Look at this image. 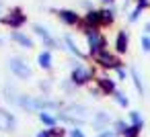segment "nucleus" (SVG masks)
<instances>
[{
    "instance_id": "nucleus-5",
    "label": "nucleus",
    "mask_w": 150,
    "mask_h": 137,
    "mask_svg": "<svg viewBox=\"0 0 150 137\" xmlns=\"http://www.w3.org/2000/svg\"><path fill=\"white\" fill-rule=\"evenodd\" d=\"M84 37H86V45H88V55L95 53V51L107 49V39L103 37L101 31H91V33H86Z\"/></svg>"
},
{
    "instance_id": "nucleus-27",
    "label": "nucleus",
    "mask_w": 150,
    "mask_h": 137,
    "mask_svg": "<svg viewBox=\"0 0 150 137\" xmlns=\"http://www.w3.org/2000/svg\"><path fill=\"white\" fill-rule=\"evenodd\" d=\"M115 76H117L119 80H125V78H127V72H125V68H123V66H121V68H117V70H115Z\"/></svg>"
},
{
    "instance_id": "nucleus-11",
    "label": "nucleus",
    "mask_w": 150,
    "mask_h": 137,
    "mask_svg": "<svg viewBox=\"0 0 150 137\" xmlns=\"http://www.w3.org/2000/svg\"><path fill=\"white\" fill-rule=\"evenodd\" d=\"M97 88H99V92H103V94H113V92L117 90L115 80H113V78H107V76L97 78Z\"/></svg>"
},
{
    "instance_id": "nucleus-13",
    "label": "nucleus",
    "mask_w": 150,
    "mask_h": 137,
    "mask_svg": "<svg viewBox=\"0 0 150 137\" xmlns=\"http://www.w3.org/2000/svg\"><path fill=\"white\" fill-rule=\"evenodd\" d=\"M101 13V25L103 27H111L115 23V8L113 6H105V8H99Z\"/></svg>"
},
{
    "instance_id": "nucleus-18",
    "label": "nucleus",
    "mask_w": 150,
    "mask_h": 137,
    "mask_svg": "<svg viewBox=\"0 0 150 137\" xmlns=\"http://www.w3.org/2000/svg\"><path fill=\"white\" fill-rule=\"evenodd\" d=\"M142 127H144V125H134V123H129L127 129L123 131V135H125V137H138V135L142 133Z\"/></svg>"
},
{
    "instance_id": "nucleus-33",
    "label": "nucleus",
    "mask_w": 150,
    "mask_h": 137,
    "mask_svg": "<svg viewBox=\"0 0 150 137\" xmlns=\"http://www.w3.org/2000/svg\"><path fill=\"white\" fill-rule=\"evenodd\" d=\"M0 6H2V2H0Z\"/></svg>"
},
{
    "instance_id": "nucleus-6",
    "label": "nucleus",
    "mask_w": 150,
    "mask_h": 137,
    "mask_svg": "<svg viewBox=\"0 0 150 137\" xmlns=\"http://www.w3.org/2000/svg\"><path fill=\"white\" fill-rule=\"evenodd\" d=\"M56 17L66 27H78V23L82 21V17L76 10H72V8H60V10H56Z\"/></svg>"
},
{
    "instance_id": "nucleus-28",
    "label": "nucleus",
    "mask_w": 150,
    "mask_h": 137,
    "mask_svg": "<svg viewBox=\"0 0 150 137\" xmlns=\"http://www.w3.org/2000/svg\"><path fill=\"white\" fill-rule=\"evenodd\" d=\"M70 137H86V135H84L80 129H72V131H70Z\"/></svg>"
},
{
    "instance_id": "nucleus-1",
    "label": "nucleus",
    "mask_w": 150,
    "mask_h": 137,
    "mask_svg": "<svg viewBox=\"0 0 150 137\" xmlns=\"http://www.w3.org/2000/svg\"><path fill=\"white\" fill-rule=\"evenodd\" d=\"M91 59H93L99 68H103V70H113V72L123 66V62L117 57V53H113V51H109V49H101V51L91 53Z\"/></svg>"
},
{
    "instance_id": "nucleus-14",
    "label": "nucleus",
    "mask_w": 150,
    "mask_h": 137,
    "mask_svg": "<svg viewBox=\"0 0 150 137\" xmlns=\"http://www.w3.org/2000/svg\"><path fill=\"white\" fill-rule=\"evenodd\" d=\"M52 62H54V57H52V49H43V51L37 55V64H39L41 70H52Z\"/></svg>"
},
{
    "instance_id": "nucleus-10",
    "label": "nucleus",
    "mask_w": 150,
    "mask_h": 137,
    "mask_svg": "<svg viewBox=\"0 0 150 137\" xmlns=\"http://www.w3.org/2000/svg\"><path fill=\"white\" fill-rule=\"evenodd\" d=\"M62 41H64V45H66L64 49H68V51H70V53H72L74 57H78V59H86V55H84V53L80 51V47L76 45V41H74V37H72L70 33H64Z\"/></svg>"
},
{
    "instance_id": "nucleus-3",
    "label": "nucleus",
    "mask_w": 150,
    "mask_h": 137,
    "mask_svg": "<svg viewBox=\"0 0 150 137\" xmlns=\"http://www.w3.org/2000/svg\"><path fill=\"white\" fill-rule=\"evenodd\" d=\"M93 80H95V72H93L91 68H86L84 64L74 66V70H72V74H70V82H72L74 86H84V84H88V82H93Z\"/></svg>"
},
{
    "instance_id": "nucleus-24",
    "label": "nucleus",
    "mask_w": 150,
    "mask_h": 137,
    "mask_svg": "<svg viewBox=\"0 0 150 137\" xmlns=\"http://www.w3.org/2000/svg\"><path fill=\"white\" fill-rule=\"evenodd\" d=\"M134 4H136V8L146 10V8H150V0H134Z\"/></svg>"
},
{
    "instance_id": "nucleus-16",
    "label": "nucleus",
    "mask_w": 150,
    "mask_h": 137,
    "mask_svg": "<svg viewBox=\"0 0 150 137\" xmlns=\"http://www.w3.org/2000/svg\"><path fill=\"white\" fill-rule=\"evenodd\" d=\"M39 119H41V123L47 125V127H54L56 121H58V117H54V115L47 113V110H39Z\"/></svg>"
},
{
    "instance_id": "nucleus-7",
    "label": "nucleus",
    "mask_w": 150,
    "mask_h": 137,
    "mask_svg": "<svg viewBox=\"0 0 150 137\" xmlns=\"http://www.w3.org/2000/svg\"><path fill=\"white\" fill-rule=\"evenodd\" d=\"M33 31H35V35L43 41V45H45L47 49H62L60 43H58V39H54V35H52L43 25H33Z\"/></svg>"
},
{
    "instance_id": "nucleus-4",
    "label": "nucleus",
    "mask_w": 150,
    "mask_h": 137,
    "mask_svg": "<svg viewBox=\"0 0 150 137\" xmlns=\"http://www.w3.org/2000/svg\"><path fill=\"white\" fill-rule=\"evenodd\" d=\"M8 68H11V72L19 80H29L31 78V66L25 59H21V57H11L8 59Z\"/></svg>"
},
{
    "instance_id": "nucleus-19",
    "label": "nucleus",
    "mask_w": 150,
    "mask_h": 137,
    "mask_svg": "<svg viewBox=\"0 0 150 137\" xmlns=\"http://www.w3.org/2000/svg\"><path fill=\"white\" fill-rule=\"evenodd\" d=\"M142 13H144V10H140V8H136V6H134V8L129 10V15H127V23H129V25L138 23V21H140V17H142Z\"/></svg>"
},
{
    "instance_id": "nucleus-9",
    "label": "nucleus",
    "mask_w": 150,
    "mask_h": 137,
    "mask_svg": "<svg viewBox=\"0 0 150 137\" xmlns=\"http://www.w3.org/2000/svg\"><path fill=\"white\" fill-rule=\"evenodd\" d=\"M11 39L19 45V47H23V49H33L35 47V43H33V39L29 37V35H25L23 31H11Z\"/></svg>"
},
{
    "instance_id": "nucleus-2",
    "label": "nucleus",
    "mask_w": 150,
    "mask_h": 137,
    "mask_svg": "<svg viewBox=\"0 0 150 137\" xmlns=\"http://www.w3.org/2000/svg\"><path fill=\"white\" fill-rule=\"evenodd\" d=\"M0 23L6 25L11 31H17V29H21V27L27 23V15L23 13V8L15 6V8H11V10H8V15H4L2 19H0Z\"/></svg>"
},
{
    "instance_id": "nucleus-26",
    "label": "nucleus",
    "mask_w": 150,
    "mask_h": 137,
    "mask_svg": "<svg viewBox=\"0 0 150 137\" xmlns=\"http://www.w3.org/2000/svg\"><path fill=\"white\" fill-rule=\"evenodd\" d=\"M119 133L117 131H113V129H105V131H101V135H97V137H117Z\"/></svg>"
},
{
    "instance_id": "nucleus-31",
    "label": "nucleus",
    "mask_w": 150,
    "mask_h": 137,
    "mask_svg": "<svg viewBox=\"0 0 150 137\" xmlns=\"http://www.w3.org/2000/svg\"><path fill=\"white\" fill-rule=\"evenodd\" d=\"M144 33H146V35H150V21L144 25Z\"/></svg>"
},
{
    "instance_id": "nucleus-12",
    "label": "nucleus",
    "mask_w": 150,
    "mask_h": 137,
    "mask_svg": "<svg viewBox=\"0 0 150 137\" xmlns=\"http://www.w3.org/2000/svg\"><path fill=\"white\" fill-rule=\"evenodd\" d=\"M17 127V119L8 110H0V129L2 131H13Z\"/></svg>"
},
{
    "instance_id": "nucleus-8",
    "label": "nucleus",
    "mask_w": 150,
    "mask_h": 137,
    "mask_svg": "<svg viewBox=\"0 0 150 137\" xmlns=\"http://www.w3.org/2000/svg\"><path fill=\"white\" fill-rule=\"evenodd\" d=\"M113 49H115L117 55L127 53V49H129V35H127V31H117L115 39H113Z\"/></svg>"
},
{
    "instance_id": "nucleus-17",
    "label": "nucleus",
    "mask_w": 150,
    "mask_h": 137,
    "mask_svg": "<svg viewBox=\"0 0 150 137\" xmlns=\"http://www.w3.org/2000/svg\"><path fill=\"white\" fill-rule=\"evenodd\" d=\"M113 100H115V102H117L121 108H127V106H129V100H127V96H125L123 92H119V90H115V92H113Z\"/></svg>"
},
{
    "instance_id": "nucleus-21",
    "label": "nucleus",
    "mask_w": 150,
    "mask_h": 137,
    "mask_svg": "<svg viewBox=\"0 0 150 137\" xmlns=\"http://www.w3.org/2000/svg\"><path fill=\"white\" fill-rule=\"evenodd\" d=\"M140 45H142V49H144L146 53H150V35L142 33V37H140Z\"/></svg>"
},
{
    "instance_id": "nucleus-25",
    "label": "nucleus",
    "mask_w": 150,
    "mask_h": 137,
    "mask_svg": "<svg viewBox=\"0 0 150 137\" xmlns=\"http://www.w3.org/2000/svg\"><path fill=\"white\" fill-rule=\"evenodd\" d=\"M113 127H115V131H117L119 135H123V131L127 129V123H125V121H115V125H113Z\"/></svg>"
},
{
    "instance_id": "nucleus-23",
    "label": "nucleus",
    "mask_w": 150,
    "mask_h": 137,
    "mask_svg": "<svg viewBox=\"0 0 150 137\" xmlns=\"http://www.w3.org/2000/svg\"><path fill=\"white\" fill-rule=\"evenodd\" d=\"M129 123H134V125H144V121H142V117H140L138 110H132V113H129Z\"/></svg>"
},
{
    "instance_id": "nucleus-22",
    "label": "nucleus",
    "mask_w": 150,
    "mask_h": 137,
    "mask_svg": "<svg viewBox=\"0 0 150 137\" xmlns=\"http://www.w3.org/2000/svg\"><path fill=\"white\" fill-rule=\"evenodd\" d=\"M47 131H50V135H52V137H64V135H66V129L56 127V125H54V127H50Z\"/></svg>"
},
{
    "instance_id": "nucleus-29",
    "label": "nucleus",
    "mask_w": 150,
    "mask_h": 137,
    "mask_svg": "<svg viewBox=\"0 0 150 137\" xmlns=\"http://www.w3.org/2000/svg\"><path fill=\"white\" fill-rule=\"evenodd\" d=\"M101 2H103L105 6H115V2H117V0H101Z\"/></svg>"
},
{
    "instance_id": "nucleus-15",
    "label": "nucleus",
    "mask_w": 150,
    "mask_h": 137,
    "mask_svg": "<svg viewBox=\"0 0 150 137\" xmlns=\"http://www.w3.org/2000/svg\"><path fill=\"white\" fill-rule=\"evenodd\" d=\"M129 76H132V82H134V86H136L138 94H144L146 90H144V84H142V76H140L138 68H129Z\"/></svg>"
},
{
    "instance_id": "nucleus-20",
    "label": "nucleus",
    "mask_w": 150,
    "mask_h": 137,
    "mask_svg": "<svg viewBox=\"0 0 150 137\" xmlns=\"http://www.w3.org/2000/svg\"><path fill=\"white\" fill-rule=\"evenodd\" d=\"M109 123V117L105 115V113H99V117H97V121H95V125H97V129L99 131H105V125Z\"/></svg>"
},
{
    "instance_id": "nucleus-32",
    "label": "nucleus",
    "mask_w": 150,
    "mask_h": 137,
    "mask_svg": "<svg viewBox=\"0 0 150 137\" xmlns=\"http://www.w3.org/2000/svg\"><path fill=\"white\" fill-rule=\"evenodd\" d=\"M0 43H2V37H0Z\"/></svg>"
},
{
    "instance_id": "nucleus-30",
    "label": "nucleus",
    "mask_w": 150,
    "mask_h": 137,
    "mask_svg": "<svg viewBox=\"0 0 150 137\" xmlns=\"http://www.w3.org/2000/svg\"><path fill=\"white\" fill-rule=\"evenodd\" d=\"M37 137H52V135H50V131H47V129H43L41 133H37Z\"/></svg>"
}]
</instances>
